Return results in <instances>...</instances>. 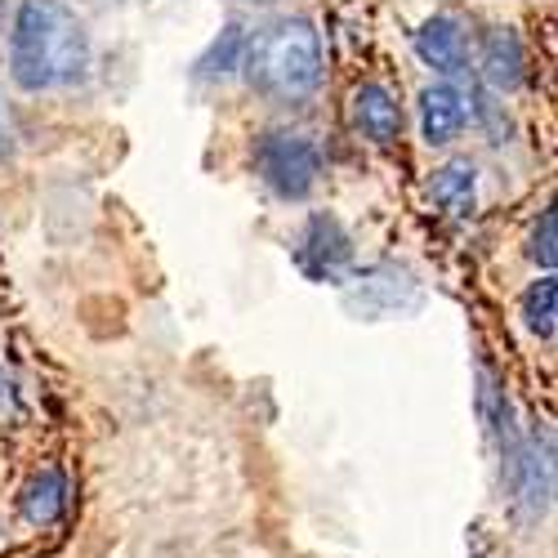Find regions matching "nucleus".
<instances>
[{"label": "nucleus", "mask_w": 558, "mask_h": 558, "mask_svg": "<svg viewBox=\"0 0 558 558\" xmlns=\"http://www.w3.org/2000/svg\"><path fill=\"white\" fill-rule=\"evenodd\" d=\"M519 313H523V327L536 340H554V317H558V282H554V272L536 277V282L523 291Z\"/></svg>", "instance_id": "nucleus-13"}, {"label": "nucleus", "mask_w": 558, "mask_h": 558, "mask_svg": "<svg viewBox=\"0 0 558 558\" xmlns=\"http://www.w3.org/2000/svg\"><path fill=\"white\" fill-rule=\"evenodd\" d=\"M255 174L282 202H304L322 179V153L308 134L295 130H268L255 144Z\"/></svg>", "instance_id": "nucleus-4"}, {"label": "nucleus", "mask_w": 558, "mask_h": 558, "mask_svg": "<svg viewBox=\"0 0 558 558\" xmlns=\"http://www.w3.org/2000/svg\"><path fill=\"white\" fill-rule=\"evenodd\" d=\"M344 308L353 317H366V322H380V317H398V313H411L421 308V287L415 277L398 264H371L353 277V287L344 291Z\"/></svg>", "instance_id": "nucleus-5"}, {"label": "nucleus", "mask_w": 558, "mask_h": 558, "mask_svg": "<svg viewBox=\"0 0 558 558\" xmlns=\"http://www.w3.org/2000/svg\"><path fill=\"white\" fill-rule=\"evenodd\" d=\"M429 202L447 219H470L478 210V170L470 161H447L429 179Z\"/></svg>", "instance_id": "nucleus-11"}, {"label": "nucleus", "mask_w": 558, "mask_h": 558, "mask_svg": "<svg viewBox=\"0 0 558 558\" xmlns=\"http://www.w3.org/2000/svg\"><path fill=\"white\" fill-rule=\"evenodd\" d=\"M19 509L23 519L32 527H50L68 514V474L59 470V464H45V470H36L19 496Z\"/></svg>", "instance_id": "nucleus-12"}, {"label": "nucleus", "mask_w": 558, "mask_h": 558, "mask_svg": "<svg viewBox=\"0 0 558 558\" xmlns=\"http://www.w3.org/2000/svg\"><path fill=\"white\" fill-rule=\"evenodd\" d=\"M505 460V483L509 496L523 509V519H545L549 514V496H554V442L541 429H509L500 442Z\"/></svg>", "instance_id": "nucleus-3"}, {"label": "nucleus", "mask_w": 558, "mask_h": 558, "mask_svg": "<svg viewBox=\"0 0 558 558\" xmlns=\"http://www.w3.org/2000/svg\"><path fill=\"white\" fill-rule=\"evenodd\" d=\"M478 72L492 89L500 95H514V89L527 81V50L523 36L514 27H487L483 45H478Z\"/></svg>", "instance_id": "nucleus-7"}, {"label": "nucleus", "mask_w": 558, "mask_h": 558, "mask_svg": "<svg viewBox=\"0 0 558 558\" xmlns=\"http://www.w3.org/2000/svg\"><path fill=\"white\" fill-rule=\"evenodd\" d=\"M464 121H470V99L460 95V85L434 81L421 89V134L429 148H447L460 138Z\"/></svg>", "instance_id": "nucleus-9"}, {"label": "nucleus", "mask_w": 558, "mask_h": 558, "mask_svg": "<svg viewBox=\"0 0 558 558\" xmlns=\"http://www.w3.org/2000/svg\"><path fill=\"white\" fill-rule=\"evenodd\" d=\"M95 63L85 23L59 0H23L10 27V76L23 95L81 85Z\"/></svg>", "instance_id": "nucleus-1"}, {"label": "nucleus", "mask_w": 558, "mask_h": 558, "mask_svg": "<svg viewBox=\"0 0 558 558\" xmlns=\"http://www.w3.org/2000/svg\"><path fill=\"white\" fill-rule=\"evenodd\" d=\"M349 112H353V125L371 138V144H393L402 134V108L393 99V89L380 81L357 85L353 99H349Z\"/></svg>", "instance_id": "nucleus-10"}, {"label": "nucleus", "mask_w": 558, "mask_h": 558, "mask_svg": "<svg viewBox=\"0 0 558 558\" xmlns=\"http://www.w3.org/2000/svg\"><path fill=\"white\" fill-rule=\"evenodd\" d=\"M0 5H5V0H0Z\"/></svg>", "instance_id": "nucleus-16"}, {"label": "nucleus", "mask_w": 558, "mask_h": 558, "mask_svg": "<svg viewBox=\"0 0 558 558\" xmlns=\"http://www.w3.org/2000/svg\"><path fill=\"white\" fill-rule=\"evenodd\" d=\"M415 54H421L438 76L456 85V76L470 72V45H464V27L451 14H434L415 32Z\"/></svg>", "instance_id": "nucleus-8"}, {"label": "nucleus", "mask_w": 558, "mask_h": 558, "mask_svg": "<svg viewBox=\"0 0 558 558\" xmlns=\"http://www.w3.org/2000/svg\"><path fill=\"white\" fill-rule=\"evenodd\" d=\"M295 264H300V272L308 277V282H344V272L353 268L349 228L327 210L308 215V223L295 238Z\"/></svg>", "instance_id": "nucleus-6"}, {"label": "nucleus", "mask_w": 558, "mask_h": 558, "mask_svg": "<svg viewBox=\"0 0 558 558\" xmlns=\"http://www.w3.org/2000/svg\"><path fill=\"white\" fill-rule=\"evenodd\" d=\"M554 228H558V215H554V206H545L541 219L532 223V238H527V259L541 264L545 272L554 268V255H558V251H554Z\"/></svg>", "instance_id": "nucleus-14"}, {"label": "nucleus", "mask_w": 558, "mask_h": 558, "mask_svg": "<svg viewBox=\"0 0 558 558\" xmlns=\"http://www.w3.org/2000/svg\"><path fill=\"white\" fill-rule=\"evenodd\" d=\"M238 5H277V0H238Z\"/></svg>", "instance_id": "nucleus-15"}, {"label": "nucleus", "mask_w": 558, "mask_h": 558, "mask_svg": "<svg viewBox=\"0 0 558 558\" xmlns=\"http://www.w3.org/2000/svg\"><path fill=\"white\" fill-rule=\"evenodd\" d=\"M242 68H246L251 89H259L264 99L304 104L317 95L322 76H327L322 36L308 19H277L246 40Z\"/></svg>", "instance_id": "nucleus-2"}]
</instances>
